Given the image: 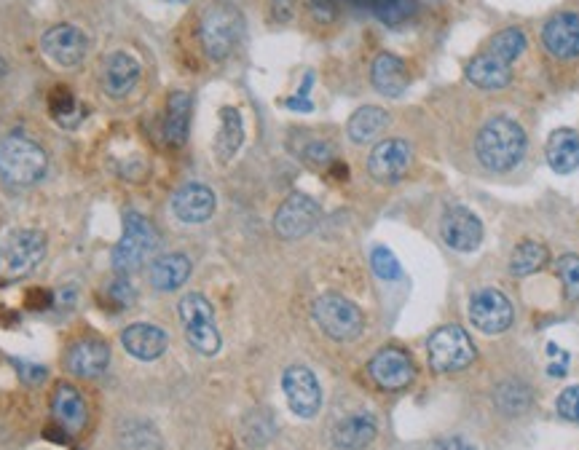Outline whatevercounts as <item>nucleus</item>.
<instances>
[{
    "mask_svg": "<svg viewBox=\"0 0 579 450\" xmlns=\"http://www.w3.org/2000/svg\"><path fill=\"white\" fill-rule=\"evenodd\" d=\"M526 153V132L507 116L491 118L478 134V159L491 172H510Z\"/></svg>",
    "mask_w": 579,
    "mask_h": 450,
    "instance_id": "1",
    "label": "nucleus"
},
{
    "mask_svg": "<svg viewBox=\"0 0 579 450\" xmlns=\"http://www.w3.org/2000/svg\"><path fill=\"white\" fill-rule=\"evenodd\" d=\"M49 169V156L38 142L11 134L0 140V180L17 188L35 185Z\"/></svg>",
    "mask_w": 579,
    "mask_h": 450,
    "instance_id": "2",
    "label": "nucleus"
},
{
    "mask_svg": "<svg viewBox=\"0 0 579 450\" xmlns=\"http://www.w3.org/2000/svg\"><path fill=\"white\" fill-rule=\"evenodd\" d=\"M242 14L231 3H210L199 19V41L204 54L215 62L226 59L242 38Z\"/></svg>",
    "mask_w": 579,
    "mask_h": 450,
    "instance_id": "3",
    "label": "nucleus"
},
{
    "mask_svg": "<svg viewBox=\"0 0 579 450\" xmlns=\"http://www.w3.org/2000/svg\"><path fill=\"white\" fill-rule=\"evenodd\" d=\"M156 231L148 217H143L140 212H126L124 215V234L118 239V244L113 247V268L118 274H135L137 268H143V263L153 255L156 250Z\"/></svg>",
    "mask_w": 579,
    "mask_h": 450,
    "instance_id": "4",
    "label": "nucleus"
},
{
    "mask_svg": "<svg viewBox=\"0 0 579 450\" xmlns=\"http://www.w3.org/2000/svg\"><path fill=\"white\" fill-rule=\"evenodd\" d=\"M46 258V236L35 228H19L0 242V276L25 279Z\"/></svg>",
    "mask_w": 579,
    "mask_h": 450,
    "instance_id": "5",
    "label": "nucleus"
},
{
    "mask_svg": "<svg viewBox=\"0 0 579 450\" xmlns=\"http://www.w3.org/2000/svg\"><path fill=\"white\" fill-rule=\"evenodd\" d=\"M180 322L185 327V338L191 343L193 349L204 354V357H212L220 351V333L218 325H215V311H212V303L199 292H188L183 300H180Z\"/></svg>",
    "mask_w": 579,
    "mask_h": 450,
    "instance_id": "6",
    "label": "nucleus"
},
{
    "mask_svg": "<svg viewBox=\"0 0 579 450\" xmlns=\"http://www.w3.org/2000/svg\"><path fill=\"white\" fill-rule=\"evenodd\" d=\"M311 311H314V322L319 325V330L333 341H354V338H360L362 327H365L362 311L354 306L352 300L333 295V292L319 295Z\"/></svg>",
    "mask_w": 579,
    "mask_h": 450,
    "instance_id": "7",
    "label": "nucleus"
},
{
    "mask_svg": "<svg viewBox=\"0 0 579 450\" xmlns=\"http://www.w3.org/2000/svg\"><path fill=\"white\" fill-rule=\"evenodd\" d=\"M475 359V343L462 327H440L429 338V365L437 373H456Z\"/></svg>",
    "mask_w": 579,
    "mask_h": 450,
    "instance_id": "8",
    "label": "nucleus"
},
{
    "mask_svg": "<svg viewBox=\"0 0 579 450\" xmlns=\"http://www.w3.org/2000/svg\"><path fill=\"white\" fill-rule=\"evenodd\" d=\"M43 54L59 67H76L84 62L89 41L86 33L76 25H54L41 38Z\"/></svg>",
    "mask_w": 579,
    "mask_h": 450,
    "instance_id": "9",
    "label": "nucleus"
},
{
    "mask_svg": "<svg viewBox=\"0 0 579 450\" xmlns=\"http://www.w3.org/2000/svg\"><path fill=\"white\" fill-rule=\"evenodd\" d=\"M282 389H285L287 405L298 418H314L322 408V389L309 367H287Z\"/></svg>",
    "mask_w": 579,
    "mask_h": 450,
    "instance_id": "10",
    "label": "nucleus"
},
{
    "mask_svg": "<svg viewBox=\"0 0 579 450\" xmlns=\"http://www.w3.org/2000/svg\"><path fill=\"white\" fill-rule=\"evenodd\" d=\"M319 204L306 193H293L282 201V207L274 215V231L282 239H301L317 225Z\"/></svg>",
    "mask_w": 579,
    "mask_h": 450,
    "instance_id": "11",
    "label": "nucleus"
},
{
    "mask_svg": "<svg viewBox=\"0 0 579 450\" xmlns=\"http://www.w3.org/2000/svg\"><path fill=\"white\" fill-rule=\"evenodd\" d=\"M411 161V145L400 137H392V140H381L373 148L368 159V172L378 183H397L411 169Z\"/></svg>",
    "mask_w": 579,
    "mask_h": 450,
    "instance_id": "12",
    "label": "nucleus"
},
{
    "mask_svg": "<svg viewBox=\"0 0 579 450\" xmlns=\"http://www.w3.org/2000/svg\"><path fill=\"white\" fill-rule=\"evenodd\" d=\"M470 319L480 333L499 335L512 325V306L499 290H480L470 300Z\"/></svg>",
    "mask_w": 579,
    "mask_h": 450,
    "instance_id": "13",
    "label": "nucleus"
},
{
    "mask_svg": "<svg viewBox=\"0 0 579 450\" xmlns=\"http://www.w3.org/2000/svg\"><path fill=\"white\" fill-rule=\"evenodd\" d=\"M370 378L376 381L386 392H397L411 384L416 367H413L411 357L400 349H381L376 357L370 359Z\"/></svg>",
    "mask_w": 579,
    "mask_h": 450,
    "instance_id": "14",
    "label": "nucleus"
},
{
    "mask_svg": "<svg viewBox=\"0 0 579 450\" xmlns=\"http://www.w3.org/2000/svg\"><path fill=\"white\" fill-rule=\"evenodd\" d=\"M140 81V62L129 51H113L102 62V89L113 100H124Z\"/></svg>",
    "mask_w": 579,
    "mask_h": 450,
    "instance_id": "15",
    "label": "nucleus"
},
{
    "mask_svg": "<svg viewBox=\"0 0 579 450\" xmlns=\"http://www.w3.org/2000/svg\"><path fill=\"white\" fill-rule=\"evenodd\" d=\"M542 41L547 51L558 59H577L579 57V14L563 11L547 19L542 30Z\"/></svg>",
    "mask_w": 579,
    "mask_h": 450,
    "instance_id": "16",
    "label": "nucleus"
},
{
    "mask_svg": "<svg viewBox=\"0 0 579 450\" xmlns=\"http://www.w3.org/2000/svg\"><path fill=\"white\" fill-rule=\"evenodd\" d=\"M443 239L459 252H472L483 239V225L470 209L451 207L443 217Z\"/></svg>",
    "mask_w": 579,
    "mask_h": 450,
    "instance_id": "17",
    "label": "nucleus"
},
{
    "mask_svg": "<svg viewBox=\"0 0 579 450\" xmlns=\"http://www.w3.org/2000/svg\"><path fill=\"white\" fill-rule=\"evenodd\" d=\"M370 81L376 86V92H381L384 97H403L408 84H411V75H408V67L397 54H389V51H381L376 59H373V67H370Z\"/></svg>",
    "mask_w": 579,
    "mask_h": 450,
    "instance_id": "18",
    "label": "nucleus"
},
{
    "mask_svg": "<svg viewBox=\"0 0 579 450\" xmlns=\"http://www.w3.org/2000/svg\"><path fill=\"white\" fill-rule=\"evenodd\" d=\"M121 343H124L129 357L140 359V362H153V359H159L167 351L169 338L161 327L137 322V325H129L121 333Z\"/></svg>",
    "mask_w": 579,
    "mask_h": 450,
    "instance_id": "19",
    "label": "nucleus"
},
{
    "mask_svg": "<svg viewBox=\"0 0 579 450\" xmlns=\"http://www.w3.org/2000/svg\"><path fill=\"white\" fill-rule=\"evenodd\" d=\"M172 212L183 223H204L215 212V193L202 183H188L175 193Z\"/></svg>",
    "mask_w": 579,
    "mask_h": 450,
    "instance_id": "20",
    "label": "nucleus"
},
{
    "mask_svg": "<svg viewBox=\"0 0 579 450\" xmlns=\"http://www.w3.org/2000/svg\"><path fill=\"white\" fill-rule=\"evenodd\" d=\"M110 365L108 343L97 341V338H84L70 346L68 351V370L81 378H97L105 373Z\"/></svg>",
    "mask_w": 579,
    "mask_h": 450,
    "instance_id": "21",
    "label": "nucleus"
},
{
    "mask_svg": "<svg viewBox=\"0 0 579 450\" xmlns=\"http://www.w3.org/2000/svg\"><path fill=\"white\" fill-rule=\"evenodd\" d=\"M51 413L65 432L78 434L86 426V402L76 386L59 384L51 394Z\"/></svg>",
    "mask_w": 579,
    "mask_h": 450,
    "instance_id": "22",
    "label": "nucleus"
},
{
    "mask_svg": "<svg viewBox=\"0 0 579 450\" xmlns=\"http://www.w3.org/2000/svg\"><path fill=\"white\" fill-rule=\"evenodd\" d=\"M467 78L480 89H502L510 84L512 65H507L504 59H499L491 51H483L467 65Z\"/></svg>",
    "mask_w": 579,
    "mask_h": 450,
    "instance_id": "23",
    "label": "nucleus"
},
{
    "mask_svg": "<svg viewBox=\"0 0 579 450\" xmlns=\"http://www.w3.org/2000/svg\"><path fill=\"white\" fill-rule=\"evenodd\" d=\"M547 161L558 175H569L579 167V134L574 129H558L547 140Z\"/></svg>",
    "mask_w": 579,
    "mask_h": 450,
    "instance_id": "24",
    "label": "nucleus"
},
{
    "mask_svg": "<svg viewBox=\"0 0 579 450\" xmlns=\"http://www.w3.org/2000/svg\"><path fill=\"white\" fill-rule=\"evenodd\" d=\"M188 276H191V260L185 258V255H180V252L161 255L159 260H153L151 266L153 290L172 292L177 290V287H183Z\"/></svg>",
    "mask_w": 579,
    "mask_h": 450,
    "instance_id": "25",
    "label": "nucleus"
},
{
    "mask_svg": "<svg viewBox=\"0 0 579 450\" xmlns=\"http://www.w3.org/2000/svg\"><path fill=\"white\" fill-rule=\"evenodd\" d=\"M386 126H389V113L384 108H378V105H365L349 118L346 132H349V140L357 142V145H368V142L378 140L384 134Z\"/></svg>",
    "mask_w": 579,
    "mask_h": 450,
    "instance_id": "26",
    "label": "nucleus"
},
{
    "mask_svg": "<svg viewBox=\"0 0 579 450\" xmlns=\"http://www.w3.org/2000/svg\"><path fill=\"white\" fill-rule=\"evenodd\" d=\"M191 126V94L172 92L167 100V116H164V137L169 145L180 148L188 140Z\"/></svg>",
    "mask_w": 579,
    "mask_h": 450,
    "instance_id": "27",
    "label": "nucleus"
},
{
    "mask_svg": "<svg viewBox=\"0 0 579 450\" xmlns=\"http://www.w3.org/2000/svg\"><path fill=\"white\" fill-rule=\"evenodd\" d=\"M376 421L370 416H349L333 429V442L344 450H362L376 440Z\"/></svg>",
    "mask_w": 579,
    "mask_h": 450,
    "instance_id": "28",
    "label": "nucleus"
},
{
    "mask_svg": "<svg viewBox=\"0 0 579 450\" xmlns=\"http://www.w3.org/2000/svg\"><path fill=\"white\" fill-rule=\"evenodd\" d=\"M244 142V124L242 113L231 105L220 110V132L215 137V156L220 161H231L236 156V150L242 148Z\"/></svg>",
    "mask_w": 579,
    "mask_h": 450,
    "instance_id": "29",
    "label": "nucleus"
},
{
    "mask_svg": "<svg viewBox=\"0 0 579 450\" xmlns=\"http://www.w3.org/2000/svg\"><path fill=\"white\" fill-rule=\"evenodd\" d=\"M547 263V247L537 242H523L515 247L510 258L512 276H531L537 274L539 268H545Z\"/></svg>",
    "mask_w": 579,
    "mask_h": 450,
    "instance_id": "30",
    "label": "nucleus"
},
{
    "mask_svg": "<svg viewBox=\"0 0 579 450\" xmlns=\"http://www.w3.org/2000/svg\"><path fill=\"white\" fill-rule=\"evenodd\" d=\"M523 49H526V35H523L521 27H507L502 33H496L491 46H488V51L496 54L499 59H504L507 65H512L515 59L521 57Z\"/></svg>",
    "mask_w": 579,
    "mask_h": 450,
    "instance_id": "31",
    "label": "nucleus"
},
{
    "mask_svg": "<svg viewBox=\"0 0 579 450\" xmlns=\"http://www.w3.org/2000/svg\"><path fill=\"white\" fill-rule=\"evenodd\" d=\"M49 108L54 121L62 126H76L78 116H81V110H78V102L73 97L68 86H57V89H51L49 97Z\"/></svg>",
    "mask_w": 579,
    "mask_h": 450,
    "instance_id": "32",
    "label": "nucleus"
},
{
    "mask_svg": "<svg viewBox=\"0 0 579 450\" xmlns=\"http://www.w3.org/2000/svg\"><path fill=\"white\" fill-rule=\"evenodd\" d=\"M370 9L384 25H403L416 14V0H370Z\"/></svg>",
    "mask_w": 579,
    "mask_h": 450,
    "instance_id": "33",
    "label": "nucleus"
},
{
    "mask_svg": "<svg viewBox=\"0 0 579 450\" xmlns=\"http://www.w3.org/2000/svg\"><path fill=\"white\" fill-rule=\"evenodd\" d=\"M100 300L113 311H121L126 306H132V300H135V292H132V284L126 282L124 276H118L113 282L108 284V290L102 292Z\"/></svg>",
    "mask_w": 579,
    "mask_h": 450,
    "instance_id": "34",
    "label": "nucleus"
},
{
    "mask_svg": "<svg viewBox=\"0 0 579 450\" xmlns=\"http://www.w3.org/2000/svg\"><path fill=\"white\" fill-rule=\"evenodd\" d=\"M558 276H561L566 298L579 300V255H563L558 260Z\"/></svg>",
    "mask_w": 579,
    "mask_h": 450,
    "instance_id": "35",
    "label": "nucleus"
},
{
    "mask_svg": "<svg viewBox=\"0 0 579 450\" xmlns=\"http://www.w3.org/2000/svg\"><path fill=\"white\" fill-rule=\"evenodd\" d=\"M370 266H373V271L381 279H389V282H395V279L403 276V268H400L397 258L386 247H376V250L370 252Z\"/></svg>",
    "mask_w": 579,
    "mask_h": 450,
    "instance_id": "36",
    "label": "nucleus"
},
{
    "mask_svg": "<svg viewBox=\"0 0 579 450\" xmlns=\"http://www.w3.org/2000/svg\"><path fill=\"white\" fill-rule=\"evenodd\" d=\"M303 159H306V164H311V167L317 169H325V167H333L336 164V148L333 145H328V142H311L309 148L303 150Z\"/></svg>",
    "mask_w": 579,
    "mask_h": 450,
    "instance_id": "37",
    "label": "nucleus"
},
{
    "mask_svg": "<svg viewBox=\"0 0 579 450\" xmlns=\"http://www.w3.org/2000/svg\"><path fill=\"white\" fill-rule=\"evenodd\" d=\"M555 408H558V416L566 421H579V386L566 389L555 402Z\"/></svg>",
    "mask_w": 579,
    "mask_h": 450,
    "instance_id": "38",
    "label": "nucleus"
},
{
    "mask_svg": "<svg viewBox=\"0 0 579 450\" xmlns=\"http://www.w3.org/2000/svg\"><path fill=\"white\" fill-rule=\"evenodd\" d=\"M17 365V370L22 373V381L25 384H43L46 381V367H38V365H30V362H14Z\"/></svg>",
    "mask_w": 579,
    "mask_h": 450,
    "instance_id": "39",
    "label": "nucleus"
},
{
    "mask_svg": "<svg viewBox=\"0 0 579 450\" xmlns=\"http://www.w3.org/2000/svg\"><path fill=\"white\" fill-rule=\"evenodd\" d=\"M271 11L277 22H290L295 11V0H271Z\"/></svg>",
    "mask_w": 579,
    "mask_h": 450,
    "instance_id": "40",
    "label": "nucleus"
},
{
    "mask_svg": "<svg viewBox=\"0 0 579 450\" xmlns=\"http://www.w3.org/2000/svg\"><path fill=\"white\" fill-rule=\"evenodd\" d=\"M51 303H54V295H51L49 290H33L30 295H27V306L30 309H49Z\"/></svg>",
    "mask_w": 579,
    "mask_h": 450,
    "instance_id": "41",
    "label": "nucleus"
},
{
    "mask_svg": "<svg viewBox=\"0 0 579 450\" xmlns=\"http://www.w3.org/2000/svg\"><path fill=\"white\" fill-rule=\"evenodd\" d=\"M432 450H475L467 440L462 437H445V440H437L432 445Z\"/></svg>",
    "mask_w": 579,
    "mask_h": 450,
    "instance_id": "42",
    "label": "nucleus"
},
{
    "mask_svg": "<svg viewBox=\"0 0 579 450\" xmlns=\"http://www.w3.org/2000/svg\"><path fill=\"white\" fill-rule=\"evenodd\" d=\"M54 303H57L59 309H68V306H73V303H76V287H62V290L57 292Z\"/></svg>",
    "mask_w": 579,
    "mask_h": 450,
    "instance_id": "43",
    "label": "nucleus"
},
{
    "mask_svg": "<svg viewBox=\"0 0 579 450\" xmlns=\"http://www.w3.org/2000/svg\"><path fill=\"white\" fill-rule=\"evenodd\" d=\"M285 105H287V108H293V110H306V113H309V110L314 108V105H311L309 100H303V94H298L295 100H287Z\"/></svg>",
    "mask_w": 579,
    "mask_h": 450,
    "instance_id": "44",
    "label": "nucleus"
},
{
    "mask_svg": "<svg viewBox=\"0 0 579 450\" xmlns=\"http://www.w3.org/2000/svg\"><path fill=\"white\" fill-rule=\"evenodd\" d=\"M6 70H9V65H6V59L0 57V78H3V75H6Z\"/></svg>",
    "mask_w": 579,
    "mask_h": 450,
    "instance_id": "45",
    "label": "nucleus"
},
{
    "mask_svg": "<svg viewBox=\"0 0 579 450\" xmlns=\"http://www.w3.org/2000/svg\"><path fill=\"white\" fill-rule=\"evenodd\" d=\"M167 3H188V0H167Z\"/></svg>",
    "mask_w": 579,
    "mask_h": 450,
    "instance_id": "46",
    "label": "nucleus"
}]
</instances>
